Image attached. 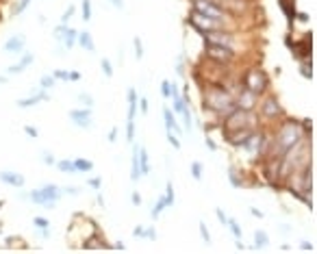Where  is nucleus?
<instances>
[{"mask_svg":"<svg viewBox=\"0 0 317 254\" xmlns=\"http://www.w3.org/2000/svg\"><path fill=\"white\" fill-rule=\"evenodd\" d=\"M139 106H142V113H148V100L146 98L139 100Z\"/></svg>","mask_w":317,"mask_h":254,"instance_id":"nucleus-54","label":"nucleus"},{"mask_svg":"<svg viewBox=\"0 0 317 254\" xmlns=\"http://www.w3.org/2000/svg\"><path fill=\"white\" fill-rule=\"evenodd\" d=\"M78 44L83 46L85 50H87V52H94L96 50V44H94V37H92V33H89V30H80L78 33Z\"/></svg>","mask_w":317,"mask_h":254,"instance_id":"nucleus-21","label":"nucleus"},{"mask_svg":"<svg viewBox=\"0 0 317 254\" xmlns=\"http://www.w3.org/2000/svg\"><path fill=\"white\" fill-rule=\"evenodd\" d=\"M298 20H300V22H309V15H306V13H300Z\"/></svg>","mask_w":317,"mask_h":254,"instance_id":"nucleus-61","label":"nucleus"},{"mask_svg":"<svg viewBox=\"0 0 317 254\" xmlns=\"http://www.w3.org/2000/svg\"><path fill=\"white\" fill-rule=\"evenodd\" d=\"M42 159H44V163H46V165H54V163H57V161H54V156H52V154H48V152H44Z\"/></svg>","mask_w":317,"mask_h":254,"instance_id":"nucleus-51","label":"nucleus"},{"mask_svg":"<svg viewBox=\"0 0 317 254\" xmlns=\"http://www.w3.org/2000/svg\"><path fill=\"white\" fill-rule=\"evenodd\" d=\"M165 209H168V202H165V198L161 196L159 200H157V204L152 206V211H150V215H152V220H157V217L161 215V213H163Z\"/></svg>","mask_w":317,"mask_h":254,"instance_id":"nucleus-24","label":"nucleus"},{"mask_svg":"<svg viewBox=\"0 0 317 254\" xmlns=\"http://www.w3.org/2000/svg\"><path fill=\"white\" fill-rule=\"evenodd\" d=\"M100 68H102V72H104V76H107V78H111V76H113V65L109 63V59L100 61Z\"/></svg>","mask_w":317,"mask_h":254,"instance_id":"nucleus-34","label":"nucleus"},{"mask_svg":"<svg viewBox=\"0 0 317 254\" xmlns=\"http://www.w3.org/2000/svg\"><path fill=\"white\" fill-rule=\"evenodd\" d=\"M33 224H35V226H37V228H42V230H44V228H48V226H50V222L46 220V217H42V215H37V217H33Z\"/></svg>","mask_w":317,"mask_h":254,"instance_id":"nucleus-38","label":"nucleus"},{"mask_svg":"<svg viewBox=\"0 0 317 254\" xmlns=\"http://www.w3.org/2000/svg\"><path fill=\"white\" fill-rule=\"evenodd\" d=\"M235 98L228 94L224 87H213L209 91H204V109L213 111V113H219V115H226L235 109Z\"/></svg>","mask_w":317,"mask_h":254,"instance_id":"nucleus-1","label":"nucleus"},{"mask_svg":"<svg viewBox=\"0 0 317 254\" xmlns=\"http://www.w3.org/2000/svg\"><path fill=\"white\" fill-rule=\"evenodd\" d=\"M235 104L239 106V109H245V111H252V106H254V94L250 89H245V91H241L239 94V98L235 100Z\"/></svg>","mask_w":317,"mask_h":254,"instance_id":"nucleus-17","label":"nucleus"},{"mask_svg":"<svg viewBox=\"0 0 317 254\" xmlns=\"http://www.w3.org/2000/svg\"><path fill=\"white\" fill-rule=\"evenodd\" d=\"M139 165H142V176L150 174V161H148V152L139 146Z\"/></svg>","mask_w":317,"mask_h":254,"instance_id":"nucleus-23","label":"nucleus"},{"mask_svg":"<svg viewBox=\"0 0 317 254\" xmlns=\"http://www.w3.org/2000/svg\"><path fill=\"white\" fill-rule=\"evenodd\" d=\"M269 87V78L263 70H250L248 76H245V89H250L254 96L263 94L265 89Z\"/></svg>","mask_w":317,"mask_h":254,"instance_id":"nucleus-6","label":"nucleus"},{"mask_svg":"<svg viewBox=\"0 0 317 254\" xmlns=\"http://www.w3.org/2000/svg\"><path fill=\"white\" fill-rule=\"evenodd\" d=\"M54 37H57V39H61L63 46L70 50V48H72V46H74V42H76L78 33H76V30H74V28L63 26V24H61V26H57V28H54Z\"/></svg>","mask_w":317,"mask_h":254,"instance_id":"nucleus-11","label":"nucleus"},{"mask_svg":"<svg viewBox=\"0 0 317 254\" xmlns=\"http://www.w3.org/2000/svg\"><path fill=\"white\" fill-rule=\"evenodd\" d=\"M52 76L54 78H59V80H70V72H65V70H57Z\"/></svg>","mask_w":317,"mask_h":254,"instance_id":"nucleus-44","label":"nucleus"},{"mask_svg":"<svg viewBox=\"0 0 317 254\" xmlns=\"http://www.w3.org/2000/svg\"><path fill=\"white\" fill-rule=\"evenodd\" d=\"M126 96H128V118H126V122H135V115H137V89L130 87Z\"/></svg>","mask_w":317,"mask_h":254,"instance_id":"nucleus-19","label":"nucleus"},{"mask_svg":"<svg viewBox=\"0 0 317 254\" xmlns=\"http://www.w3.org/2000/svg\"><path fill=\"white\" fill-rule=\"evenodd\" d=\"M74 165H76V172H85V174L94 170V161H89V159H76Z\"/></svg>","mask_w":317,"mask_h":254,"instance_id":"nucleus-25","label":"nucleus"},{"mask_svg":"<svg viewBox=\"0 0 317 254\" xmlns=\"http://www.w3.org/2000/svg\"><path fill=\"white\" fill-rule=\"evenodd\" d=\"M215 215H218V220H219V224H224L226 226V222H228V215L222 211V209H215Z\"/></svg>","mask_w":317,"mask_h":254,"instance_id":"nucleus-46","label":"nucleus"},{"mask_svg":"<svg viewBox=\"0 0 317 254\" xmlns=\"http://www.w3.org/2000/svg\"><path fill=\"white\" fill-rule=\"evenodd\" d=\"M39 83H42V89L44 91H48V89H52L54 87V83H57V78H54L52 74H46V76H42V80H39Z\"/></svg>","mask_w":317,"mask_h":254,"instance_id":"nucleus-30","label":"nucleus"},{"mask_svg":"<svg viewBox=\"0 0 317 254\" xmlns=\"http://www.w3.org/2000/svg\"><path fill=\"white\" fill-rule=\"evenodd\" d=\"M115 9H124V0H109Z\"/></svg>","mask_w":317,"mask_h":254,"instance_id":"nucleus-56","label":"nucleus"},{"mask_svg":"<svg viewBox=\"0 0 317 254\" xmlns=\"http://www.w3.org/2000/svg\"><path fill=\"white\" fill-rule=\"evenodd\" d=\"M113 248H115V250H124V248H126V246H124V243H122V241H118V243H115V246H113Z\"/></svg>","mask_w":317,"mask_h":254,"instance_id":"nucleus-62","label":"nucleus"},{"mask_svg":"<svg viewBox=\"0 0 317 254\" xmlns=\"http://www.w3.org/2000/svg\"><path fill=\"white\" fill-rule=\"evenodd\" d=\"M189 24L194 26L198 33H209V30H218L224 26V20H215V18H206V15L191 11L189 15Z\"/></svg>","mask_w":317,"mask_h":254,"instance_id":"nucleus-5","label":"nucleus"},{"mask_svg":"<svg viewBox=\"0 0 317 254\" xmlns=\"http://www.w3.org/2000/svg\"><path fill=\"white\" fill-rule=\"evenodd\" d=\"M115 139H118V128H111V133H109V141L113 144Z\"/></svg>","mask_w":317,"mask_h":254,"instance_id":"nucleus-58","label":"nucleus"},{"mask_svg":"<svg viewBox=\"0 0 317 254\" xmlns=\"http://www.w3.org/2000/svg\"><path fill=\"white\" fill-rule=\"evenodd\" d=\"M4 83H7V80H4V76H0V85H4Z\"/></svg>","mask_w":317,"mask_h":254,"instance_id":"nucleus-64","label":"nucleus"},{"mask_svg":"<svg viewBox=\"0 0 317 254\" xmlns=\"http://www.w3.org/2000/svg\"><path fill=\"white\" fill-rule=\"evenodd\" d=\"M300 248H302V250H313V243H309V241H302V243H300Z\"/></svg>","mask_w":317,"mask_h":254,"instance_id":"nucleus-59","label":"nucleus"},{"mask_svg":"<svg viewBox=\"0 0 317 254\" xmlns=\"http://www.w3.org/2000/svg\"><path fill=\"white\" fill-rule=\"evenodd\" d=\"M261 113H263L265 120H276L280 113H283V109H280V104H278V100H276V98H265Z\"/></svg>","mask_w":317,"mask_h":254,"instance_id":"nucleus-12","label":"nucleus"},{"mask_svg":"<svg viewBox=\"0 0 317 254\" xmlns=\"http://www.w3.org/2000/svg\"><path fill=\"white\" fill-rule=\"evenodd\" d=\"M226 174H228V180H230V185H233L235 189H241V178L237 176V172H235V167H230V170L226 172Z\"/></svg>","mask_w":317,"mask_h":254,"instance_id":"nucleus-29","label":"nucleus"},{"mask_svg":"<svg viewBox=\"0 0 317 254\" xmlns=\"http://www.w3.org/2000/svg\"><path fill=\"white\" fill-rule=\"evenodd\" d=\"M268 243H269L268 232H265V230H256V232H254V246H256V248H265Z\"/></svg>","mask_w":317,"mask_h":254,"instance_id":"nucleus-26","label":"nucleus"},{"mask_svg":"<svg viewBox=\"0 0 317 254\" xmlns=\"http://www.w3.org/2000/svg\"><path fill=\"white\" fill-rule=\"evenodd\" d=\"M133 46H135V57H137V59H144V46H142V39L135 37V39H133Z\"/></svg>","mask_w":317,"mask_h":254,"instance_id":"nucleus-36","label":"nucleus"},{"mask_svg":"<svg viewBox=\"0 0 317 254\" xmlns=\"http://www.w3.org/2000/svg\"><path fill=\"white\" fill-rule=\"evenodd\" d=\"M191 176H194L195 180H202V163H200V161H194V163H191Z\"/></svg>","mask_w":317,"mask_h":254,"instance_id":"nucleus-31","label":"nucleus"},{"mask_svg":"<svg viewBox=\"0 0 317 254\" xmlns=\"http://www.w3.org/2000/svg\"><path fill=\"white\" fill-rule=\"evenodd\" d=\"M194 11L202 13L206 18H215V20H224V15H226V11L215 0H194Z\"/></svg>","mask_w":317,"mask_h":254,"instance_id":"nucleus-8","label":"nucleus"},{"mask_svg":"<svg viewBox=\"0 0 317 254\" xmlns=\"http://www.w3.org/2000/svg\"><path fill=\"white\" fill-rule=\"evenodd\" d=\"M44 100H48V94L42 89L39 94H35V96H28V98L18 100V106H20V109H28V106H35V104L44 102Z\"/></svg>","mask_w":317,"mask_h":254,"instance_id":"nucleus-16","label":"nucleus"},{"mask_svg":"<svg viewBox=\"0 0 317 254\" xmlns=\"http://www.w3.org/2000/svg\"><path fill=\"white\" fill-rule=\"evenodd\" d=\"M224 128H226V135L233 133V130L252 128V115H250V111L235 106V109L230 111V113L224 115Z\"/></svg>","mask_w":317,"mask_h":254,"instance_id":"nucleus-3","label":"nucleus"},{"mask_svg":"<svg viewBox=\"0 0 317 254\" xmlns=\"http://www.w3.org/2000/svg\"><path fill=\"white\" fill-rule=\"evenodd\" d=\"M206 44H218V46H228V48H235V37L228 33V30H209V33H202Z\"/></svg>","mask_w":317,"mask_h":254,"instance_id":"nucleus-9","label":"nucleus"},{"mask_svg":"<svg viewBox=\"0 0 317 254\" xmlns=\"http://www.w3.org/2000/svg\"><path fill=\"white\" fill-rule=\"evenodd\" d=\"M83 20L85 22H89L92 20V0H83Z\"/></svg>","mask_w":317,"mask_h":254,"instance_id":"nucleus-32","label":"nucleus"},{"mask_svg":"<svg viewBox=\"0 0 317 254\" xmlns=\"http://www.w3.org/2000/svg\"><path fill=\"white\" fill-rule=\"evenodd\" d=\"M204 54L209 59L218 61V63H228V61L235 59V48H228V46H218V44H206Z\"/></svg>","mask_w":317,"mask_h":254,"instance_id":"nucleus-7","label":"nucleus"},{"mask_svg":"<svg viewBox=\"0 0 317 254\" xmlns=\"http://www.w3.org/2000/svg\"><path fill=\"white\" fill-rule=\"evenodd\" d=\"M142 178V165H139V146L133 144V154H130V180L137 182Z\"/></svg>","mask_w":317,"mask_h":254,"instance_id":"nucleus-14","label":"nucleus"},{"mask_svg":"<svg viewBox=\"0 0 317 254\" xmlns=\"http://www.w3.org/2000/svg\"><path fill=\"white\" fill-rule=\"evenodd\" d=\"M33 59H35L33 54H24V57H22V61H18V63L9 65V68H7V72H9V74H22L24 70H26L28 65L33 63Z\"/></svg>","mask_w":317,"mask_h":254,"instance_id":"nucleus-18","label":"nucleus"},{"mask_svg":"<svg viewBox=\"0 0 317 254\" xmlns=\"http://www.w3.org/2000/svg\"><path fill=\"white\" fill-rule=\"evenodd\" d=\"M130 200H133L135 206H142V196H139L137 191H133V194H130Z\"/></svg>","mask_w":317,"mask_h":254,"instance_id":"nucleus-50","label":"nucleus"},{"mask_svg":"<svg viewBox=\"0 0 317 254\" xmlns=\"http://www.w3.org/2000/svg\"><path fill=\"white\" fill-rule=\"evenodd\" d=\"M0 180L7 182V185H11V187H24V182H26L22 174H16V172H11V170L0 172Z\"/></svg>","mask_w":317,"mask_h":254,"instance_id":"nucleus-15","label":"nucleus"},{"mask_svg":"<svg viewBox=\"0 0 317 254\" xmlns=\"http://www.w3.org/2000/svg\"><path fill=\"white\" fill-rule=\"evenodd\" d=\"M198 228H200V235H202V239L209 243L211 241V232H209V228H206L204 222H198Z\"/></svg>","mask_w":317,"mask_h":254,"instance_id":"nucleus-40","label":"nucleus"},{"mask_svg":"<svg viewBox=\"0 0 317 254\" xmlns=\"http://www.w3.org/2000/svg\"><path fill=\"white\" fill-rule=\"evenodd\" d=\"M24 133H26L28 137H33V139L39 135V133H37V128H35V126H31V124H24Z\"/></svg>","mask_w":317,"mask_h":254,"instance_id":"nucleus-43","label":"nucleus"},{"mask_svg":"<svg viewBox=\"0 0 317 254\" xmlns=\"http://www.w3.org/2000/svg\"><path fill=\"white\" fill-rule=\"evenodd\" d=\"M144 239L154 241V239H157V230H154V228H146V230H144Z\"/></svg>","mask_w":317,"mask_h":254,"instance_id":"nucleus-42","label":"nucleus"},{"mask_svg":"<svg viewBox=\"0 0 317 254\" xmlns=\"http://www.w3.org/2000/svg\"><path fill=\"white\" fill-rule=\"evenodd\" d=\"M87 185H89V187H94L96 191H100V185H102V180H100V178H89V180H87Z\"/></svg>","mask_w":317,"mask_h":254,"instance_id":"nucleus-49","label":"nucleus"},{"mask_svg":"<svg viewBox=\"0 0 317 254\" xmlns=\"http://www.w3.org/2000/svg\"><path fill=\"white\" fill-rule=\"evenodd\" d=\"M72 15H74V7H68V9H65V11H63V15H61V22L65 24L70 18H72Z\"/></svg>","mask_w":317,"mask_h":254,"instance_id":"nucleus-47","label":"nucleus"},{"mask_svg":"<svg viewBox=\"0 0 317 254\" xmlns=\"http://www.w3.org/2000/svg\"><path fill=\"white\" fill-rule=\"evenodd\" d=\"M65 194H70V196H78V189H76V187H65Z\"/></svg>","mask_w":317,"mask_h":254,"instance_id":"nucleus-57","label":"nucleus"},{"mask_svg":"<svg viewBox=\"0 0 317 254\" xmlns=\"http://www.w3.org/2000/svg\"><path fill=\"white\" fill-rule=\"evenodd\" d=\"M98 204L104 209V196H100V194H98Z\"/></svg>","mask_w":317,"mask_h":254,"instance_id":"nucleus-63","label":"nucleus"},{"mask_svg":"<svg viewBox=\"0 0 317 254\" xmlns=\"http://www.w3.org/2000/svg\"><path fill=\"white\" fill-rule=\"evenodd\" d=\"M300 139H302V130L298 128V124L295 122H287L283 128H280V133L276 135L274 154H278V159H280L287 150H291L295 144H300Z\"/></svg>","mask_w":317,"mask_h":254,"instance_id":"nucleus-2","label":"nucleus"},{"mask_svg":"<svg viewBox=\"0 0 317 254\" xmlns=\"http://www.w3.org/2000/svg\"><path fill=\"white\" fill-rule=\"evenodd\" d=\"M204 144H206V148H209V150H213V152H215V150H218V144H215V141H213V139H211V137H209V135H206V137H204Z\"/></svg>","mask_w":317,"mask_h":254,"instance_id":"nucleus-48","label":"nucleus"},{"mask_svg":"<svg viewBox=\"0 0 317 254\" xmlns=\"http://www.w3.org/2000/svg\"><path fill=\"white\" fill-rule=\"evenodd\" d=\"M144 230H146L144 226H137V228L133 230V235H135V237H139V239H144Z\"/></svg>","mask_w":317,"mask_h":254,"instance_id":"nucleus-53","label":"nucleus"},{"mask_svg":"<svg viewBox=\"0 0 317 254\" xmlns=\"http://www.w3.org/2000/svg\"><path fill=\"white\" fill-rule=\"evenodd\" d=\"M126 139L135 144V122H126Z\"/></svg>","mask_w":317,"mask_h":254,"instance_id":"nucleus-37","label":"nucleus"},{"mask_svg":"<svg viewBox=\"0 0 317 254\" xmlns=\"http://www.w3.org/2000/svg\"><path fill=\"white\" fill-rule=\"evenodd\" d=\"M59 167V172H63V174H76V165H74V161H57V163H54Z\"/></svg>","mask_w":317,"mask_h":254,"instance_id":"nucleus-22","label":"nucleus"},{"mask_svg":"<svg viewBox=\"0 0 317 254\" xmlns=\"http://www.w3.org/2000/svg\"><path fill=\"white\" fill-rule=\"evenodd\" d=\"M24 44H26V39H24V35H13V37L7 39V44H4V52L7 54H20L24 50Z\"/></svg>","mask_w":317,"mask_h":254,"instance_id":"nucleus-13","label":"nucleus"},{"mask_svg":"<svg viewBox=\"0 0 317 254\" xmlns=\"http://www.w3.org/2000/svg\"><path fill=\"white\" fill-rule=\"evenodd\" d=\"M300 72H302V76H306V78H313V70L304 68V65H302V68H300Z\"/></svg>","mask_w":317,"mask_h":254,"instance_id":"nucleus-52","label":"nucleus"},{"mask_svg":"<svg viewBox=\"0 0 317 254\" xmlns=\"http://www.w3.org/2000/svg\"><path fill=\"white\" fill-rule=\"evenodd\" d=\"M170 89H172V83L170 80H161V96L163 98H170Z\"/></svg>","mask_w":317,"mask_h":254,"instance_id":"nucleus-41","label":"nucleus"},{"mask_svg":"<svg viewBox=\"0 0 317 254\" xmlns=\"http://www.w3.org/2000/svg\"><path fill=\"white\" fill-rule=\"evenodd\" d=\"M250 213H252V215H254V217H259V220H263V217H265V215H263V211H259V209H254V206H252V209H250Z\"/></svg>","mask_w":317,"mask_h":254,"instance_id":"nucleus-55","label":"nucleus"},{"mask_svg":"<svg viewBox=\"0 0 317 254\" xmlns=\"http://www.w3.org/2000/svg\"><path fill=\"white\" fill-rule=\"evenodd\" d=\"M28 4H31V0H20V2H18V7H16V15H20V13H22L24 9L28 7Z\"/></svg>","mask_w":317,"mask_h":254,"instance_id":"nucleus-45","label":"nucleus"},{"mask_svg":"<svg viewBox=\"0 0 317 254\" xmlns=\"http://www.w3.org/2000/svg\"><path fill=\"white\" fill-rule=\"evenodd\" d=\"M68 118L72 120V124L80 126V128H92V109H72L68 113Z\"/></svg>","mask_w":317,"mask_h":254,"instance_id":"nucleus-10","label":"nucleus"},{"mask_svg":"<svg viewBox=\"0 0 317 254\" xmlns=\"http://www.w3.org/2000/svg\"><path fill=\"white\" fill-rule=\"evenodd\" d=\"M180 115H183V120H185V128H187V130L194 128V118H191V111H189V106H187V109H185Z\"/></svg>","mask_w":317,"mask_h":254,"instance_id":"nucleus-33","label":"nucleus"},{"mask_svg":"<svg viewBox=\"0 0 317 254\" xmlns=\"http://www.w3.org/2000/svg\"><path fill=\"white\" fill-rule=\"evenodd\" d=\"M163 118H165V130H172V133H176V135H180V133H183V130H180V126L176 124L174 113L168 109V106H165V109H163Z\"/></svg>","mask_w":317,"mask_h":254,"instance_id":"nucleus-20","label":"nucleus"},{"mask_svg":"<svg viewBox=\"0 0 317 254\" xmlns=\"http://www.w3.org/2000/svg\"><path fill=\"white\" fill-rule=\"evenodd\" d=\"M78 102L83 106H87V109H92V106H94V98L89 94H78Z\"/></svg>","mask_w":317,"mask_h":254,"instance_id":"nucleus-35","label":"nucleus"},{"mask_svg":"<svg viewBox=\"0 0 317 254\" xmlns=\"http://www.w3.org/2000/svg\"><path fill=\"white\" fill-rule=\"evenodd\" d=\"M168 141L172 144V148H176V150L180 148V139H178V135L172 133V130H168Z\"/></svg>","mask_w":317,"mask_h":254,"instance_id":"nucleus-39","label":"nucleus"},{"mask_svg":"<svg viewBox=\"0 0 317 254\" xmlns=\"http://www.w3.org/2000/svg\"><path fill=\"white\" fill-rule=\"evenodd\" d=\"M70 80H80V74L78 72H70Z\"/></svg>","mask_w":317,"mask_h":254,"instance_id":"nucleus-60","label":"nucleus"},{"mask_svg":"<svg viewBox=\"0 0 317 254\" xmlns=\"http://www.w3.org/2000/svg\"><path fill=\"white\" fill-rule=\"evenodd\" d=\"M226 226L230 228V232L235 235V239H241V226L237 220H233V217H228V222H226Z\"/></svg>","mask_w":317,"mask_h":254,"instance_id":"nucleus-28","label":"nucleus"},{"mask_svg":"<svg viewBox=\"0 0 317 254\" xmlns=\"http://www.w3.org/2000/svg\"><path fill=\"white\" fill-rule=\"evenodd\" d=\"M59 198H61V189H59L57 185H44V187H39V189L31 191V200L42 204L44 209H54Z\"/></svg>","mask_w":317,"mask_h":254,"instance_id":"nucleus-4","label":"nucleus"},{"mask_svg":"<svg viewBox=\"0 0 317 254\" xmlns=\"http://www.w3.org/2000/svg\"><path fill=\"white\" fill-rule=\"evenodd\" d=\"M165 202H168V206H174L176 204V194H174V185H172V180L165 185Z\"/></svg>","mask_w":317,"mask_h":254,"instance_id":"nucleus-27","label":"nucleus"}]
</instances>
